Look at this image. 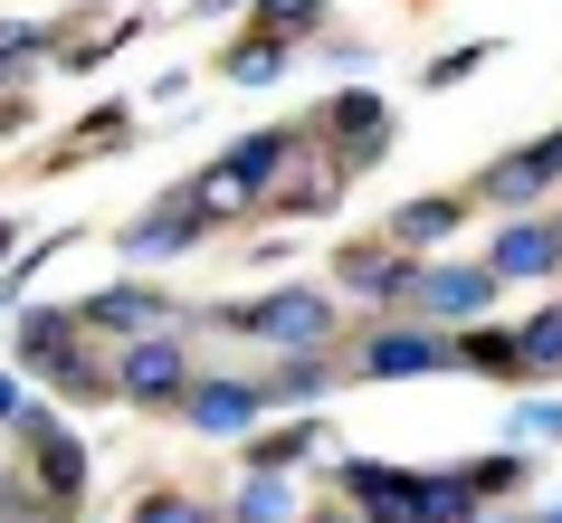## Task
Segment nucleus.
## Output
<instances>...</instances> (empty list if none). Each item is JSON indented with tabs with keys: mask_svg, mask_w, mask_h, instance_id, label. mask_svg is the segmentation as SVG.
Returning <instances> with one entry per match:
<instances>
[{
	"mask_svg": "<svg viewBox=\"0 0 562 523\" xmlns=\"http://www.w3.org/2000/svg\"><path fill=\"white\" fill-rule=\"evenodd\" d=\"M305 144H315L305 124H258V134H238V144L220 152V162H210L201 181H191V191H201V209H210V219L267 209V191H277V181H286V172L305 162Z\"/></svg>",
	"mask_w": 562,
	"mask_h": 523,
	"instance_id": "1",
	"label": "nucleus"
},
{
	"mask_svg": "<svg viewBox=\"0 0 562 523\" xmlns=\"http://www.w3.org/2000/svg\"><path fill=\"white\" fill-rule=\"evenodd\" d=\"M210 333H238V343L267 352H334V295L325 286H267L258 305H210Z\"/></svg>",
	"mask_w": 562,
	"mask_h": 523,
	"instance_id": "2",
	"label": "nucleus"
},
{
	"mask_svg": "<svg viewBox=\"0 0 562 523\" xmlns=\"http://www.w3.org/2000/svg\"><path fill=\"white\" fill-rule=\"evenodd\" d=\"M344 372L353 380H419V372H458V323L429 315H382L344 343Z\"/></svg>",
	"mask_w": 562,
	"mask_h": 523,
	"instance_id": "3",
	"label": "nucleus"
},
{
	"mask_svg": "<svg viewBox=\"0 0 562 523\" xmlns=\"http://www.w3.org/2000/svg\"><path fill=\"white\" fill-rule=\"evenodd\" d=\"M10 429H20V447H30V494H38V514L67 523L77 504H87V447H77V429H67V419H48V409H20Z\"/></svg>",
	"mask_w": 562,
	"mask_h": 523,
	"instance_id": "4",
	"label": "nucleus"
},
{
	"mask_svg": "<svg viewBox=\"0 0 562 523\" xmlns=\"http://www.w3.org/2000/svg\"><path fill=\"white\" fill-rule=\"evenodd\" d=\"M191 323V315H181ZM191 343H181L172 323H153V333H134V343H115V400L124 409H181V390H191Z\"/></svg>",
	"mask_w": 562,
	"mask_h": 523,
	"instance_id": "5",
	"label": "nucleus"
},
{
	"mask_svg": "<svg viewBox=\"0 0 562 523\" xmlns=\"http://www.w3.org/2000/svg\"><path fill=\"white\" fill-rule=\"evenodd\" d=\"M210 229H220V219L201 209V191H191V181H172L144 219H124V266H172V258H191Z\"/></svg>",
	"mask_w": 562,
	"mask_h": 523,
	"instance_id": "6",
	"label": "nucleus"
},
{
	"mask_svg": "<svg viewBox=\"0 0 562 523\" xmlns=\"http://www.w3.org/2000/svg\"><path fill=\"white\" fill-rule=\"evenodd\" d=\"M267 372L248 380V372H201L191 380V390H181V419H191V429L201 437H258V419H267Z\"/></svg>",
	"mask_w": 562,
	"mask_h": 523,
	"instance_id": "7",
	"label": "nucleus"
},
{
	"mask_svg": "<svg viewBox=\"0 0 562 523\" xmlns=\"http://www.w3.org/2000/svg\"><path fill=\"white\" fill-rule=\"evenodd\" d=\"M496 295H505V276H496L486 258H476V266H468V258H429V266H419V286H411V315H429V323H476Z\"/></svg>",
	"mask_w": 562,
	"mask_h": 523,
	"instance_id": "8",
	"label": "nucleus"
},
{
	"mask_svg": "<svg viewBox=\"0 0 562 523\" xmlns=\"http://www.w3.org/2000/svg\"><path fill=\"white\" fill-rule=\"evenodd\" d=\"M553 181H562V124H553V134H533L525 152L486 162V172L468 181V201H476V209H533L543 191H553Z\"/></svg>",
	"mask_w": 562,
	"mask_h": 523,
	"instance_id": "9",
	"label": "nucleus"
},
{
	"mask_svg": "<svg viewBox=\"0 0 562 523\" xmlns=\"http://www.w3.org/2000/svg\"><path fill=\"white\" fill-rule=\"evenodd\" d=\"M419 248H401V238H382V248H344L334 258V286H353L362 305H391V315H411V286H419Z\"/></svg>",
	"mask_w": 562,
	"mask_h": 523,
	"instance_id": "10",
	"label": "nucleus"
},
{
	"mask_svg": "<svg viewBox=\"0 0 562 523\" xmlns=\"http://www.w3.org/2000/svg\"><path fill=\"white\" fill-rule=\"evenodd\" d=\"M315 134L344 152V172H372V162L391 152V105H382V95H362V87H344L325 115H315Z\"/></svg>",
	"mask_w": 562,
	"mask_h": 523,
	"instance_id": "11",
	"label": "nucleus"
},
{
	"mask_svg": "<svg viewBox=\"0 0 562 523\" xmlns=\"http://www.w3.org/2000/svg\"><path fill=\"white\" fill-rule=\"evenodd\" d=\"M77 315H87L95 343H134V333H153V323H181V305H172L162 286H144V276H115V286L87 295Z\"/></svg>",
	"mask_w": 562,
	"mask_h": 523,
	"instance_id": "12",
	"label": "nucleus"
},
{
	"mask_svg": "<svg viewBox=\"0 0 562 523\" xmlns=\"http://www.w3.org/2000/svg\"><path fill=\"white\" fill-rule=\"evenodd\" d=\"M486 266H496L505 286H543V276L562 266L553 219H505V229H496V248H486Z\"/></svg>",
	"mask_w": 562,
	"mask_h": 523,
	"instance_id": "13",
	"label": "nucleus"
},
{
	"mask_svg": "<svg viewBox=\"0 0 562 523\" xmlns=\"http://www.w3.org/2000/svg\"><path fill=\"white\" fill-rule=\"evenodd\" d=\"M87 333V315L77 305H20V323H10V352H20V372H48L67 343Z\"/></svg>",
	"mask_w": 562,
	"mask_h": 523,
	"instance_id": "14",
	"label": "nucleus"
},
{
	"mask_svg": "<svg viewBox=\"0 0 562 523\" xmlns=\"http://www.w3.org/2000/svg\"><path fill=\"white\" fill-rule=\"evenodd\" d=\"M458 372H486V380H525V333L515 323H458Z\"/></svg>",
	"mask_w": 562,
	"mask_h": 523,
	"instance_id": "15",
	"label": "nucleus"
},
{
	"mask_svg": "<svg viewBox=\"0 0 562 523\" xmlns=\"http://www.w3.org/2000/svg\"><path fill=\"white\" fill-rule=\"evenodd\" d=\"M48 390H67V400H115V352H95V333H77L48 362Z\"/></svg>",
	"mask_w": 562,
	"mask_h": 523,
	"instance_id": "16",
	"label": "nucleus"
},
{
	"mask_svg": "<svg viewBox=\"0 0 562 523\" xmlns=\"http://www.w3.org/2000/svg\"><path fill=\"white\" fill-rule=\"evenodd\" d=\"M468 191H458V201H401L391 209V229L382 238H401V248H419V258H429V248H439V238H458V219H468Z\"/></svg>",
	"mask_w": 562,
	"mask_h": 523,
	"instance_id": "17",
	"label": "nucleus"
},
{
	"mask_svg": "<svg viewBox=\"0 0 562 523\" xmlns=\"http://www.w3.org/2000/svg\"><path fill=\"white\" fill-rule=\"evenodd\" d=\"M229 523H296V486H286V466H248L229 494Z\"/></svg>",
	"mask_w": 562,
	"mask_h": 523,
	"instance_id": "18",
	"label": "nucleus"
},
{
	"mask_svg": "<svg viewBox=\"0 0 562 523\" xmlns=\"http://www.w3.org/2000/svg\"><path fill=\"white\" fill-rule=\"evenodd\" d=\"M334 372H344V343L334 352H277V372H267V400H315V390H334Z\"/></svg>",
	"mask_w": 562,
	"mask_h": 523,
	"instance_id": "19",
	"label": "nucleus"
},
{
	"mask_svg": "<svg viewBox=\"0 0 562 523\" xmlns=\"http://www.w3.org/2000/svg\"><path fill=\"white\" fill-rule=\"evenodd\" d=\"M286 67H296V38H286V30H248L229 48V87H277Z\"/></svg>",
	"mask_w": 562,
	"mask_h": 523,
	"instance_id": "20",
	"label": "nucleus"
},
{
	"mask_svg": "<svg viewBox=\"0 0 562 523\" xmlns=\"http://www.w3.org/2000/svg\"><path fill=\"white\" fill-rule=\"evenodd\" d=\"M334 437H325V419H296V429H267L258 447H248V466H286V476H296L305 457H325Z\"/></svg>",
	"mask_w": 562,
	"mask_h": 523,
	"instance_id": "21",
	"label": "nucleus"
},
{
	"mask_svg": "<svg viewBox=\"0 0 562 523\" xmlns=\"http://www.w3.org/2000/svg\"><path fill=\"white\" fill-rule=\"evenodd\" d=\"M458 476H468V494H476V504H496V494H525L533 457H525V447H496V457H468Z\"/></svg>",
	"mask_w": 562,
	"mask_h": 523,
	"instance_id": "22",
	"label": "nucleus"
},
{
	"mask_svg": "<svg viewBox=\"0 0 562 523\" xmlns=\"http://www.w3.org/2000/svg\"><path fill=\"white\" fill-rule=\"evenodd\" d=\"M67 38H58V20H0V67L20 77L30 58H58Z\"/></svg>",
	"mask_w": 562,
	"mask_h": 523,
	"instance_id": "23",
	"label": "nucleus"
},
{
	"mask_svg": "<svg viewBox=\"0 0 562 523\" xmlns=\"http://www.w3.org/2000/svg\"><path fill=\"white\" fill-rule=\"evenodd\" d=\"M525 333V380H562V305H543L533 323H515Z\"/></svg>",
	"mask_w": 562,
	"mask_h": 523,
	"instance_id": "24",
	"label": "nucleus"
},
{
	"mask_svg": "<svg viewBox=\"0 0 562 523\" xmlns=\"http://www.w3.org/2000/svg\"><path fill=\"white\" fill-rule=\"evenodd\" d=\"M124 523H229V514H210L201 494H181V486H153V494H144V504H134Z\"/></svg>",
	"mask_w": 562,
	"mask_h": 523,
	"instance_id": "25",
	"label": "nucleus"
},
{
	"mask_svg": "<svg viewBox=\"0 0 562 523\" xmlns=\"http://www.w3.org/2000/svg\"><path fill=\"white\" fill-rule=\"evenodd\" d=\"M248 10H258V30H286V38L325 30V0H248Z\"/></svg>",
	"mask_w": 562,
	"mask_h": 523,
	"instance_id": "26",
	"label": "nucleus"
},
{
	"mask_svg": "<svg viewBox=\"0 0 562 523\" xmlns=\"http://www.w3.org/2000/svg\"><path fill=\"white\" fill-rule=\"evenodd\" d=\"M486 58H496V38H468V48H448V58L429 67V95H448V87H468V77H476V67H486Z\"/></svg>",
	"mask_w": 562,
	"mask_h": 523,
	"instance_id": "27",
	"label": "nucleus"
},
{
	"mask_svg": "<svg viewBox=\"0 0 562 523\" xmlns=\"http://www.w3.org/2000/svg\"><path fill=\"white\" fill-rule=\"evenodd\" d=\"M124 134H134V115H124V105H95V115L77 124V144H67V162H77V152H95V144H124Z\"/></svg>",
	"mask_w": 562,
	"mask_h": 523,
	"instance_id": "28",
	"label": "nucleus"
},
{
	"mask_svg": "<svg viewBox=\"0 0 562 523\" xmlns=\"http://www.w3.org/2000/svg\"><path fill=\"white\" fill-rule=\"evenodd\" d=\"M515 437H562V400H525L515 409Z\"/></svg>",
	"mask_w": 562,
	"mask_h": 523,
	"instance_id": "29",
	"label": "nucleus"
},
{
	"mask_svg": "<svg viewBox=\"0 0 562 523\" xmlns=\"http://www.w3.org/2000/svg\"><path fill=\"white\" fill-rule=\"evenodd\" d=\"M20 409H30V400H20V380L0 372V429H10V419H20Z\"/></svg>",
	"mask_w": 562,
	"mask_h": 523,
	"instance_id": "30",
	"label": "nucleus"
},
{
	"mask_svg": "<svg viewBox=\"0 0 562 523\" xmlns=\"http://www.w3.org/2000/svg\"><path fill=\"white\" fill-rule=\"evenodd\" d=\"M10 248H20V229H10V219H0V258H10Z\"/></svg>",
	"mask_w": 562,
	"mask_h": 523,
	"instance_id": "31",
	"label": "nucleus"
},
{
	"mask_svg": "<svg viewBox=\"0 0 562 523\" xmlns=\"http://www.w3.org/2000/svg\"><path fill=\"white\" fill-rule=\"evenodd\" d=\"M533 523H562V504H553V514H533Z\"/></svg>",
	"mask_w": 562,
	"mask_h": 523,
	"instance_id": "32",
	"label": "nucleus"
},
{
	"mask_svg": "<svg viewBox=\"0 0 562 523\" xmlns=\"http://www.w3.org/2000/svg\"><path fill=\"white\" fill-rule=\"evenodd\" d=\"M0 87H10V67H0Z\"/></svg>",
	"mask_w": 562,
	"mask_h": 523,
	"instance_id": "33",
	"label": "nucleus"
},
{
	"mask_svg": "<svg viewBox=\"0 0 562 523\" xmlns=\"http://www.w3.org/2000/svg\"><path fill=\"white\" fill-rule=\"evenodd\" d=\"M553 238H562V219H553Z\"/></svg>",
	"mask_w": 562,
	"mask_h": 523,
	"instance_id": "34",
	"label": "nucleus"
}]
</instances>
